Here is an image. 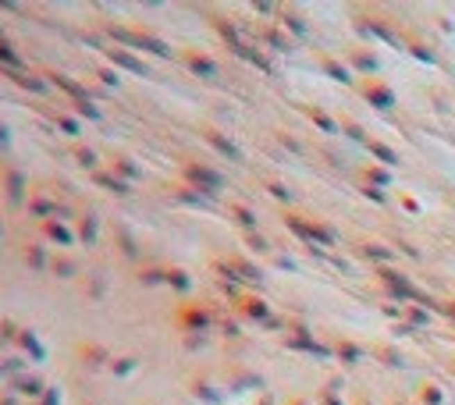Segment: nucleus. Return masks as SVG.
<instances>
[{
  "instance_id": "nucleus-17",
  "label": "nucleus",
  "mask_w": 455,
  "mask_h": 405,
  "mask_svg": "<svg viewBox=\"0 0 455 405\" xmlns=\"http://www.w3.org/2000/svg\"><path fill=\"white\" fill-rule=\"evenodd\" d=\"M53 210H57V203H53V199H47V196H28V213H36V217H40V224H43V221H50Z\"/></svg>"
},
{
  "instance_id": "nucleus-13",
  "label": "nucleus",
  "mask_w": 455,
  "mask_h": 405,
  "mask_svg": "<svg viewBox=\"0 0 455 405\" xmlns=\"http://www.w3.org/2000/svg\"><path fill=\"white\" fill-rule=\"evenodd\" d=\"M93 181L100 185V189L114 192V196H129V192H132V185H129V181H121V178H117V174H110V171H97V174H93Z\"/></svg>"
},
{
  "instance_id": "nucleus-10",
  "label": "nucleus",
  "mask_w": 455,
  "mask_h": 405,
  "mask_svg": "<svg viewBox=\"0 0 455 405\" xmlns=\"http://www.w3.org/2000/svg\"><path fill=\"white\" fill-rule=\"evenodd\" d=\"M110 174H117L121 181H139L142 178V167L132 160V157H110Z\"/></svg>"
},
{
  "instance_id": "nucleus-4",
  "label": "nucleus",
  "mask_w": 455,
  "mask_h": 405,
  "mask_svg": "<svg viewBox=\"0 0 455 405\" xmlns=\"http://www.w3.org/2000/svg\"><path fill=\"white\" fill-rule=\"evenodd\" d=\"M210 324H214V317H210V309L199 306V302H185L178 313V327L181 331H210Z\"/></svg>"
},
{
  "instance_id": "nucleus-34",
  "label": "nucleus",
  "mask_w": 455,
  "mask_h": 405,
  "mask_svg": "<svg viewBox=\"0 0 455 405\" xmlns=\"http://www.w3.org/2000/svg\"><path fill=\"white\" fill-rule=\"evenodd\" d=\"M0 40H4V33H0Z\"/></svg>"
},
{
  "instance_id": "nucleus-33",
  "label": "nucleus",
  "mask_w": 455,
  "mask_h": 405,
  "mask_svg": "<svg viewBox=\"0 0 455 405\" xmlns=\"http://www.w3.org/2000/svg\"><path fill=\"white\" fill-rule=\"evenodd\" d=\"M0 238H4V224H0Z\"/></svg>"
},
{
  "instance_id": "nucleus-6",
  "label": "nucleus",
  "mask_w": 455,
  "mask_h": 405,
  "mask_svg": "<svg viewBox=\"0 0 455 405\" xmlns=\"http://www.w3.org/2000/svg\"><path fill=\"white\" fill-rule=\"evenodd\" d=\"M0 178H4V192H8V199H11V206H22V203H25V189H28V181H25V174H22L18 167H11V164H4V171H0Z\"/></svg>"
},
{
  "instance_id": "nucleus-14",
  "label": "nucleus",
  "mask_w": 455,
  "mask_h": 405,
  "mask_svg": "<svg viewBox=\"0 0 455 405\" xmlns=\"http://www.w3.org/2000/svg\"><path fill=\"white\" fill-rule=\"evenodd\" d=\"M238 309H242V317H249V320H267V302L260 295H242Z\"/></svg>"
},
{
  "instance_id": "nucleus-7",
  "label": "nucleus",
  "mask_w": 455,
  "mask_h": 405,
  "mask_svg": "<svg viewBox=\"0 0 455 405\" xmlns=\"http://www.w3.org/2000/svg\"><path fill=\"white\" fill-rule=\"evenodd\" d=\"M40 231H43V238H47V242H53V245H60V249L75 245V231H72L68 224H60L57 217H50V221H43V224H40Z\"/></svg>"
},
{
  "instance_id": "nucleus-15",
  "label": "nucleus",
  "mask_w": 455,
  "mask_h": 405,
  "mask_svg": "<svg viewBox=\"0 0 455 405\" xmlns=\"http://www.w3.org/2000/svg\"><path fill=\"white\" fill-rule=\"evenodd\" d=\"M0 68H8V72H25V60H22V53L11 47V40H0Z\"/></svg>"
},
{
  "instance_id": "nucleus-9",
  "label": "nucleus",
  "mask_w": 455,
  "mask_h": 405,
  "mask_svg": "<svg viewBox=\"0 0 455 405\" xmlns=\"http://www.w3.org/2000/svg\"><path fill=\"white\" fill-rule=\"evenodd\" d=\"M203 139H206V146H214L221 157H228V160H242V149H238L228 135H221L217 129H203Z\"/></svg>"
},
{
  "instance_id": "nucleus-20",
  "label": "nucleus",
  "mask_w": 455,
  "mask_h": 405,
  "mask_svg": "<svg viewBox=\"0 0 455 405\" xmlns=\"http://www.w3.org/2000/svg\"><path fill=\"white\" fill-rule=\"evenodd\" d=\"M18 395L25 398H43L47 395V384L40 377H18Z\"/></svg>"
},
{
  "instance_id": "nucleus-23",
  "label": "nucleus",
  "mask_w": 455,
  "mask_h": 405,
  "mask_svg": "<svg viewBox=\"0 0 455 405\" xmlns=\"http://www.w3.org/2000/svg\"><path fill=\"white\" fill-rule=\"evenodd\" d=\"M75 160H78L82 167H89V171L97 174V164H100V157H97V149H93V146H78V149H75Z\"/></svg>"
},
{
  "instance_id": "nucleus-26",
  "label": "nucleus",
  "mask_w": 455,
  "mask_h": 405,
  "mask_svg": "<svg viewBox=\"0 0 455 405\" xmlns=\"http://www.w3.org/2000/svg\"><path fill=\"white\" fill-rule=\"evenodd\" d=\"M50 270L60 274V277H72V274H75V263H72L68 256H53V260H50Z\"/></svg>"
},
{
  "instance_id": "nucleus-2",
  "label": "nucleus",
  "mask_w": 455,
  "mask_h": 405,
  "mask_svg": "<svg viewBox=\"0 0 455 405\" xmlns=\"http://www.w3.org/2000/svg\"><path fill=\"white\" fill-rule=\"evenodd\" d=\"M185 185H192L196 192H203L206 199L210 196H217L221 189H224V178H221V171H214V167H206V164H196V160H185Z\"/></svg>"
},
{
  "instance_id": "nucleus-25",
  "label": "nucleus",
  "mask_w": 455,
  "mask_h": 405,
  "mask_svg": "<svg viewBox=\"0 0 455 405\" xmlns=\"http://www.w3.org/2000/svg\"><path fill=\"white\" fill-rule=\"evenodd\" d=\"M139 366V359L135 356H121V359H114L110 363V373H114V377H129V373Z\"/></svg>"
},
{
  "instance_id": "nucleus-28",
  "label": "nucleus",
  "mask_w": 455,
  "mask_h": 405,
  "mask_svg": "<svg viewBox=\"0 0 455 405\" xmlns=\"http://www.w3.org/2000/svg\"><path fill=\"white\" fill-rule=\"evenodd\" d=\"M192 395H196V398H203V402H210V405L217 402V395L210 391V384H206V381H196V384H192Z\"/></svg>"
},
{
  "instance_id": "nucleus-31",
  "label": "nucleus",
  "mask_w": 455,
  "mask_h": 405,
  "mask_svg": "<svg viewBox=\"0 0 455 405\" xmlns=\"http://www.w3.org/2000/svg\"><path fill=\"white\" fill-rule=\"evenodd\" d=\"M8 146H11V129L0 121V149H8Z\"/></svg>"
},
{
  "instance_id": "nucleus-27",
  "label": "nucleus",
  "mask_w": 455,
  "mask_h": 405,
  "mask_svg": "<svg viewBox=\"0 0 455 405\" xmlns=\"http://www.w3.org/2000/svg\"><path fill=\"white\" fill-rule=\"evenodd\" d=\"M231 213L238 217V224H246V228H256V217H253V210H249V206L235 203V206H231Z\"/></svg>"
},
{
  "instance_id": "nucleus-18",
  "label": "nucleus",
  "mask_w": 455,
  "mask_h": 405,
  "mask_svg": "<svg viewBox=\"0 0 455 405\" xmlns=\"http://www.w3.org/2000/svg\"><path fill=\"white\" fill-rule=\"evenodd\" d=\"M53 121H57V129L65 132V135H72V139H78V135H82V121H78L75 114H65V110H57V114H53Z\"/></svg>"
},
{
  "instance_id": "nucleus-3",
  "label": "nucleus",
  "mask_w": 455,
  "mask_h": 405,
  "mask_svg": "<svg viewBox=\"0 0 455 405\" xmlns=\"http://www.w3.org/2000/svg\"><path fill=\"white\" fill-rule=\"evenodd\" d=\"M104 53H107V60H110V68H114V72L121 68V72H132V75H149L146 60H139V57H135L132 50H125V47H117V43H114V47H107Z\"/></svg>"
},
{
  "instance_id": "nucleus-30",
  "label": "nucleus",
  "mask_w": 455,
  "mask_h": 405,
  "mask_svg": "<svg viewBox=\"0 0 455 405\" xmlns=\"http://www.w3.org/2000/svg\"><path fill=\"white\" fill-rule=\"evenodd\" d=\"M40 405H60V391H57V388H47V395L40 398Z\"/></svg>"
},
{
  "instance_id": "nucleus-21",
  "label": "nucleus",
  "mask_w": 455,
  "mask_h": 405,
  "mask_svg": "<svg viewBox=\"0 0 455 405\" xmlns=\"http://www.w3.org/2000/svg\"><path fill=\"white\" fill-rule=\"evenodd\" d=\"M72 110L78 114V117H85V121H104V110L93 104V100H82V104H72Z\"/></svg>"
},
{
  "instance_id": "nucleus-5",
  "label": "nucleus",
  "mask_w": 455,
  "mask_h": 405,
  "mask_svg": "<svg viewBox=\"0 0 455 405\" xmlns=\"http://www.w3.org/2000/svg\"><path fill=\"white\" fill-rule=\"evenodd\" d=\"M43 78L53 85V89H60V92H68V100L72 104H82V100H89V92H85V85L78 82V78H72V75H65V72H43Z\"/></svg>"
},
{
  "instance_id": "nucleus-11",
  "label": "nucleus",
  "mask_w": 455,
  "mask_h": 405,
  "mask_svg": "<svg viewBox=\"0 0 455 405\" xmlns=\"http://www.w3.org/2000/svg\"><path fill=\"white\" fill-rule=\"evenodd\" d=\"M15 338H18V345H22V349H25L28 356H33L36 363H43V359H47V345H43V341L36 338V331H28V327H22V331H18Z\"/></svg>"
},
{
  "instance_id": "nucleus-29",
  "label": "nucleus",
  "mask_w": 455,
  "mask_h": 405,
  "mask_svg": "<svg viewBox=\"0 0 455 405\" xmlns=\"http://www.w3.org/2000/svg\"><path fill=\"white\" fill-rule=\"evenodd\" d=\"M97 75H100V82H104V85H114V89H117V85H121V75H117V72H114V68H100V72H97Z\"/></svg>"
},
{
  "instance_id": "nucleus-22",
  "label": "nucleus",
  "mask_w": 455,
  "mask_h": 405,
  "mask_svg": "<svg viewBox=\"0 0 455 405\" xmlns=\"http://www.w3.org/2000/svg\"><path fill=\"white\" fill-rule=\"evenodd\" d=\"M181 203H189V206H206V196L203 192H196L192 185H178V192H174Z\"/></svg>"
},
{
  "instance_id": "nucleus-32",
  "label": "nucleus",
  "mask_w": 455,
  "mask_h": 405,
  "mask_svg": "<svg viewBox=\"0 0 455 405\" xmlns=\"http://www.w3.org/2000/svg\"><path fill=\"white\" fill-rule=\"evenodd\" d=\"M238 270H242V277H249V281H256V277H260V270H253L249 263H235Z\"/></svg>"
},
{
  "instance_id": "nucleus-19",
  "label": "nucleus",
  "mask_w": 455,
  "mask_h": 405,
  "mask_svg": "<svg viewBox=\"0 0 455 405\" xmlns=\"http://www.w3.org/2000/svg\"><path fill=\"white\" fill-rule=\"evenodd\" d=\"M11 75V82H18L22 89H33V92H47V78H36V75H28V72H8Z\"/></svg>"
},
{
  "instance_id": "nucleus-12",
  "label": "nucleus",
  "mask_w": 455,
  "mask_h": 405,
  "mask_svg": "<svg viewBox=\"0 0 455 405\" xmlns=\"http://www.w3.org/2000/svg\"><path fill=\"white\" fill-rule=\"evenodd\" d=\"M164 285L174 288L178 295H189L192 292V277H189V270H181V267H167L164 270Z\"/></svg>"
},
{
  "instance_id": "nucleus-24",
  "label": "nucleus",
  "mask_w": 455,
  "mask_h": 405,
  "mask_svg": "<svg viewBox=\"0 0 455 405\" xmlns=\"http://www.w3.org/2000/svg\"><path fill=\"white\" fill-rule=\"evenodd\" d=\"M25 263L33 267V270H47V253H43V245H28V249H25Z\"/></svg>"
},
{
  "instance_id": "nucleus-8",
  "label": "nucleus",
  "mask_w": 455,
  "mask_h": 405,
  "mask_svg": "<svg viewBox=\"0 0 455 405\" xmlns=\"http://www.w3.org/2000/svg\"><path fill=\"white\" fill-rule=\"evenodd\" d=\"M181 60H185V68H189L192 75H203V78H214V75H217V60L206 57V53H199V50H185V53H181Z\"/></svg>"
},
{
  "instance_id": "nucleus-16",
  "label": "nucleus",
  "mask_w": 455,
  "mask_h": 405,
  "mask_svg": "<svg viewBox=\"0 0 455 405\" xmlns=\"http://www.w3.org/2000/svg\"><path fill=\"white\" fill-rule=\"evenodd\" d=\"M78 238H82L85 245H97V238H100V224H97V217H93V213H82V217H78Z\"/></svg>"
},
{
  "instance_id": "nucleus-1",
  "label": "nucleus",
  "mask_w": 455,
  "mask_h": 405,
  "mask_svg": "<svg viewBox=\"0 0 455 405\" xmlns=\"http://www.w3.org/2000/svg\"><path fill=\"white\" fill-rule=\"evenodd\" d=\"M104 33L110 40H117V47H125V50H146V53H154V57H171V47L154 36V33H142V28H132V25H104Z\"/></svg>"
}]
</instances>
